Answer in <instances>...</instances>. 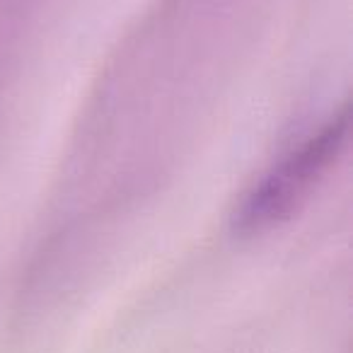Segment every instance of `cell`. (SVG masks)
<instances>
[{"label": "cell", "mask_w": 353, "mask_h": 353, "mask_svg": "<svg viewBox=\"0 0 353 353\" xmlns=\"http://www.w3.org/2000/svg\"><path fill=\"white\" fill-rule=\"evenodd\" d=\"M341 138L343 121L332 123L319 136H314L307 145L300 148L295 155H290L288 162H283L279 172H274L259 187V192H254V196L247 201L245 211H242V225L259 228L288 213L295 199L310 187V182L334 157Z\"/></svg>", "instance_id": "6da1fadb"}]
</instances>
